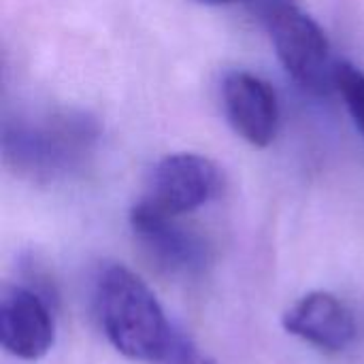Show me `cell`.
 Wrapping results in <instances>:
<instances>
[{
  "instance_id": "9c48e42d",
  "label": "cell",
  "mask_w": 364,
  "mask_h": 364,
  "mask_svg": "<svg viewBox=\"0 0 364 364\" xmlns=\"http://www.w3.org/2000/svg\"><path fill=\"white\" fill-rule=\"evenodd\" d=\"M335 87L343 96L356 128L364 134V73L350 62H339Z\"/></svg>"
},
{
  "instance_id": "30bf717a",
  "label": "cell",
  "mask_w": 364,
  "mask_h": 364,
  "mask_svg": "<svg viewBox=\"0 0 364 364\" xmlns=\"http://www.w3.org/2000/svg\"><path fill=\"white\" fill-rule=\"evenodd\" d=\"M156 364H215L213 358L198 348V343L179 328H173V335L162 350Z\"/></svg>"
},
{
  "instance_id": "5b68a950",
  "label": "cell",
  "mask_w": 364,
  "mask_h": 364,
  "mask_svg": "<svg viewBox=\"0 0 364 364\" xmlns=\"http://www.w3.org/2000/svg\"><path fill=\"white\" fill-rule=\"evenodd\" d=\"M130 226L149 258L171 275L192 277L203 273L211 262L209 241L179 218L156 213L143 205L130 211Z\"/></svg>"
},
{
  "instance_id": "ba28073f",
  "label": "cell",
  "mask_w": 364,
  "mask_h": 364,
  "mask_svg": "<svg viewBox=\"0 0 364 364\" xmlns=\"http://www.w3.org/2000/svg\"><path fill=\"white\" fill-rule=\"evenodd\" d=\"M284 328L324 350L343 352L356 339V318L352 309L335 294L318 290L299 299L282 318Z\"/></svg>"
},
{
  "instance_id": "8992f818",
  "label": "cell",
  "mask_w": 364,
  "mask_h": 364,
  "mask_svg": "<svg viewBox=\"0 0 364 364\" xmlns=\"http://www.w3.org/2000/svg\"><path fill=\"white\" fill-rule=\"evenodd\" d=\"M0 343L21 360H38L55 343V305L30 286H4L0 294Z\"/></svg>"
},
{
  "instance_id": "277c9868",
  "label": "cell",
  "mask_w": 364,
  "mask_h": 364,
  "mask_svg": "<svg viewBox=\"0 0 364 364\" xmlns=\"http://www.w3.org/2000/svg\"><path fill=\"white\" fill-rule=\"evenodd\" d=\"M222 186L224 177L213 160L190 151L171 154L154 166L139 205L162 215L181 218L211 203Z\"/></svg>"
},
{
  "instance_id": "6da1fadb",
  "label": "cell",
  "mask_w": 364,
  "mask_h": 364,
  "mask_svg": "<svg viewBox=\"0 0 364 364\" xmlns=\"http://www.w3.org/2000/svg\"><path fill=\"white\" fill-rule=\"evenodd\" d=\"M100 124L81 109H58L4 124L2 158L17 175L53 181L79 171L94 154Z\"/></svg>"
},
{
  "instance_id": "8fae6325",
  "label": "cell",
  "mask_w": 364,
  "mask_h": 364,
  "mask_svg": "<svg viewBox=\"0 0 364 364\" xmlns=\"http://www.w3.org/2000/svg\"><path fill=\"white\" fill-rule=\"evenodd\" d=\"M200 4H207V6H228V4H237V2H243V0H196Z\"/></svg>"
},
{
  "instance_id": "3957f363",
  "label": "cell",
  "mask_w": 364,
  "mask_h": 364,
  "mask_svg": "<svg viewBox=\"0 0 364 364\" xmlns=\"http://www.w3.org/2000/svg\"><path fill=\"white\" fill-rule=\"evenodd\" d=\"M260 15L286 73L314 94L331 92L339 62L322 26L294 0H260Z\"/></svg>"
},
{
  "instance_id": "7a4b0ae2",
  "label": "cell",
  "mask_w": 364,
  "mask_h": 364,
  "mask_svg": "<svg viewBox=\"0 0 364 364\" xmlns=\"http://www.w3.org/2000/svg\"><path fill=\"white\" fill-rule=\"evenodd\" d=\"M94 305L105 337L119 354L156 364L175 326L136 273L117 262L102 267L94 284Z\"/></svg>"
},
{
  "instance_id": "52a82bcc",
  "label": "cell",
  "mask_w": 364,
  "mask_h": 364,
  "mask_svg": "<svg viewBox=\"0 0 364 364\" xmlns=\"http://www.w3.org/2000/svg\"><path fill=\"white\" fill-rule=\"evenodd\" d=\"M222 107L232 130L254 147H267L279 130L275 90L247 70H230L222 79Z\"/></svg>"
}]
</instances>
